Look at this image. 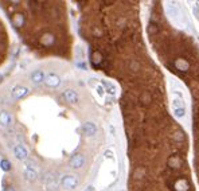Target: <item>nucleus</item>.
I'll return each instance as SVG.
<instances>
[{
  "label": "nucleus",
  "mask_w": 199,
  "mask_h": 191,
  "mask_svg": "<svg viewBox=\"0 0 199 191\" xmlns=\"http://www.w3.org/2000/svg\"><path fill=\"white\" fill-rule=\"evenodd\" d=\"M22 42L39 57H71V39L63 2L0 0Z\"/></svg>",
  "instance_id": "f257e3e1"
},
{
  "label": "nucleus",
  "mask_w": 199,
  "mask_h": 191,
  "mask_svg": "<svg viewBox=\"0 0 199 191\" xmlns=\"http://www.w3.org/2000/svg\"><path fill=\"white\" fill-rule=\"evenodd\" d=\"M8 54H10V35L5 23L0 18V66L7 62Z\"/></svg>",
  "instance_id": "f03ea898"
},
{
  "label": "nucleus",
  "mask_w": 199,
  "mask_h": 191,
  "mask_svg": "<svg viewBox=\"0 0 199 191\" xmlns=\"http://www.w3.org/2000/svg\"><path fill=\"white\" fill-rule=\"evenodd\" d=\"M77 184H78V180H77V178L73 176V175H65V176L62 178V186H63L65 189H74Z\"/></svg>",
  "instance_id": "7ed1b4c3"
},
{
  "label": "nucleus",
  "mask_w": 199,
  "mask_h": 191,
  "mask_svg": "<svg viewBox=\"0 0 199 191\" xmlns=\"http://www.w3.org/2000/svg\"><path fill=\"white\" fill-rule=\"evenodd\" d=\"M85 164V158L83 156H81V155H76V156H73V159L70 160V165L73 168H81L82 165Z\"/></svg>",
  "instance_id": "20e7f679"
},
{
  "label": "nucleus",
  "mask_w": 199,
  "mask_h": 191,
  "mask_svg": "<svg viewBox=\"0 0 199 191\" xmlns=\"http://www.w3.org/2000/svg\"><path fill=\"white\" fill-rule=\"evenodd\" d=\"M82 132L85 135H88V136H93V135H96V132H97V128H96L94 124L86 123V124H83V127H82Z\"/></svg>",
  "instance_id": "39448f33"
},
{
  "label": "nucleus",
  "mask_w": 199,
  "mask_h": 191,
  "mask_svg": "<svg viewBox=\"0 0 199 191\" xmlns=\"http://www.w3.org/2000/svg\"><path fill=\"white\" fill-rule=\"evenodd\" d=\"M63 97L69 102H77V100H78V96H77V93L74 92V90H66V92L63 93Z\"/></svg>",
  "instance_id": "423d86ee"
},
{
  "label": "nucleus",
  "mask_w": 199,
  "mask_h": 191,
  "mask_svg": "<svg viewBox=\"0 0 199 191\" xmlns=\"http://www.w3.org/2000/svg\"><path fill=\"white\" fill-rule=\"evenodd\" d=\"M46 82H47L49 86L55 87V86L59 85V78L55 76V74H50V76L47 77V80H46Z\"/></svg>",
  "instance_id": "0eeeda50"
},
{
  "label": "nucleus",
  "mask_w": 199,
  "mask_h": 191,
  "mask_svg": "<svg viewBox=\"0 0 199 191\" xmlns=\"http://www.w3.org/2000/svg\"><path fill=\"white\" fill-rule=\"evenodd\" d=\"M174 105H175V108H184V104H183L182 97H179V98H175V100H174Z\"/></svg>",
  "instance_id": "6e6552de"
},
{
  "label": "nucleus",
  "mask_w": 199,
  "mask_h": 191,
  "mask_svg": "<svg viewBox=\"0 0 199 191\" xmlns=\"http://www.w3.org/2000/svg\"><path fill=\"white\" fill-rule=\"evenodd\" d=\"M175 114L178 117H184L186 116V109L184 108H175Z\"/></svg>",
  "instance_id": "1a4fd4ad"
}]
</instances>
